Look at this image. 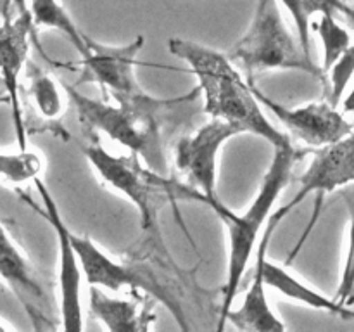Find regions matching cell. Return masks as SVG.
<instances>
[{"mask_svg":"<svg viewBox=\"0 0 354 332\" xmlns=\"http://www.w3.org/2000/svg\"><path fill=\"white\" fill-rule=\"evenodd\" d=\"M62 89L86 133H104L128 152H135L147 168L161 175L169 172V147L176 137L192 127L194 118L203 111L199 86L183 95L166 99L156 109H137L92 99L83 95L78 86L66 83H62Z\"/></svg>","mask_w":354,"mask_h":332,"instance_id":"6da1fadb","label":"cell"},{"mask_svg":"<svg viewBox=\"0 0 354 332\" xmlns=\"http://www.w3.org/2000/svg\"><path fill=\"white\" fill-rule=\"evenodd\" d=\"M88 144L83 145V154H85L90 168L107 189L121 194L138 211L142 228L140 246L144 248L135 251L133 258L144 259L145 256L154 255L156 259L169 273L180 277L182 270L173 261L165 244L161 225H159V211L168 203L175 211L176 221L196 249V242H194L190 232L187 230L182 214L176 210L178 199L175 196V178H169V176L147 168L135 152L127 151V154H114V152L107 151L99 142V135H88Z\"/></svg>","mask_w":354,"mask_h":332,"instance_id":"7a4b0ae2","label":"cell"},{"mask_svg":"<svg viewBox=\"0 0 354 332\" xmlns=\"http://www.w3.org/2000/svg\"><path fill=\"white\" fill-rule=\"evenodd\" d=\"M168 48L197 78L203 111L207 116L227 121L241 133L265 138L272 147L292 142L265 116L249 80H244L227 54L183 38H169Z\"/></svg>","mask_w":354,"mask_h":332,"instance_id":"3957f363","label":"cell"},{"mask_svg":"<svg viewBox=\"0 0 354 332\" xmlns=\"http://www.w3.org/2000/svg\"><path fill=\"white\" fill-rule=\"evenodd\" d=\"M273 149L275 152H273L272 163L263 176L254 199L251 201L244 213L232 211L230 208L221 203L220 197H213V199L203 197L197 201V203L206 204L223 221L225 228H227V279H225V286L221 287V303L218 306V318H220L218 329L220 331L225 329V317L237 297L244 273L251 261L252 252L258 246L259 234L265 228L275 203L290 183L294 166L304 156V151L294 147L292 142Z\"/></svg>","mask_w":354,"mask_h":332,"instance_id":"277c9868","label":"cell"},{"mask_svg":"<svg viewBox=\"0 0 354 332\" xmlns=\"http://www.w3.org/2000/svg\"><path fill=\"white\" fill-rule=\"evenodd\" d=\"M228 59L241 66L248 80L273 69H294L306 73L327 86L322 66L303 50L299 40L283 21L279 0H258L245 33L227 52Z\"/></svg>","mask_w":354,"mask_h":332,"instance_id":"5b68a950","label":"cell"},{"mask_svg":"<svg viewBox=\"0 0 354 332\" xmlns=\"http://www.w3.org/2000/svg\"><path fill=\"white\" fill-rule=\"evenodd\" d=\"M71 242L78 255L82 273L88 286L102 287V289L118 293L121 289L142 290L162 303L166 310L175 317L180 329L189 331L190 324L183 311L182 303L175 296L171 289L156 275L151 266L144 265V261H137L135 258L128 261L111 258L102 251L95 242L86 235H78L71 232Z\"/></svg>","mask_w":354,"mask_h":332,"instance_id":"8992f818","label":"cell"},{"mask_svg":"<svg viewBox=\"0 0 354 332\" xmlns=\"http://www.w3.org/2000/svg\"><path fill=\"white\" fill-rule=\"evenodd\" d=\"M145 40L138 35L127 45H104L92 40L86 35L88 52L80 57L71 68H82V76L76 85L93 82L100 86L104 97H109L114 104L137 107V109H154L162 102V97H154L145 92L137 80V55L144 47Z\"/></svg>","mask_w":354,"mask_h":332,"instance_id":"52a82bcc","label":"cell"},{"mask_svg":"<svg viewBox=\"0 0 354 332\" xmlns=\"http://www.w3.org/2000/svg\"><path fill=\"white\" fill-rule=\"evenodd\" d=\"M241 131L227 121L211 118L209 123L194 133L180 135L173 144L175 194L178 201H199L218 197V159L223 145Z\"/></svg>","mask_w":354,"mask_h":332,"instance_id":"ba28073f","label":"cell"},{"mask_svg":"<svg viewBox=\"0 0 354 332\" xmlns=\"http://www.w3.org/2000/svg\"><path fill=\"white\" fill-rule=\"evenodd\" d=\"M351 185H354V128L346 137L339 138L337 142H332L328 145H324V147H320L315 152L311 163L304 169L303 175H301L297 192L294 194V197L286 206L279 208L275 213L270 214L268 221H266V225L277 232L280 223L297 206H301V203H304L308 196H313V194L317 196V199H315V213L311 216L310 225H308L303 237L297 241L296 248L292 249V252L287 258V266L296 258L297 252L301 251L303 244L306 242V239L310 237L311 228L315 227L322 213L325 196L334 192V190L346 189V187Z\"/></svg>","mask_w":354,"mask_h":332,"instance_id":"9c48e42d","label":"cell"},{"mask_svg":"<svg viewBox=\"0 0 354 332\" xmlns=\"http://www.w3.org/2000/svg\"><path fill=\"white\" fill-rule=\"evenodd\" d=\"M0 282L14 294L35 331L57 327L59 308L44 273L14 237L9 223L0 220Z\"/></svg>","mask_w":354,"mask_h":332,"instance_id":"30bf717a","label":"cell"},{"mask_svg":"<svg viewBox=\"0 0 354 332\" xmlns=\"http://www.w3.org/2000/svg\"><path fill=\"white\" fill-rule=\"evenodd\" d=\"M35 187L40 196L41 206L30 196H23L28 206L48 221L57 239V290H59V320L61 327L68 332H80L83 329V310H82V265L78 255L71 242V230L66 225L57 203L50 194L48 187L41 182V178L33 180Z\"/></svg>","mask_w":354,"mask_h":332,"instance_id":"8fae6325","label":"cell"},{"mask_svg":"<svg viewBox=\"0 0 354 332\" xmlns=\"http://www.w3.org/2000/svg\"><path fill=\"white\" fill-rule=\"evenodd\" d=\"M30 10L0 17V104L10 107L14 131L19 149L28 147L24 111L21 102V75L28 62L31 40H37Z\"/></svg>","mask_w":354,"mask_h":332,"instance_id":"7c38bea8","label":"cell"},{"mask_svg":"<svg viewBox=\"0 0 354 332\" xmlns=\"http://www.w3.org/2000/svg\"><path fill=\"white\" fill-rule=\"evenodd\" d=\"M256 99L261 106L272 111L273 116L286 127L289 137L297 138L310 147L320 149L324 145L337 142L353 130L354 124L327 99L308 102L303 106L287 107L266 95L261 89L249 80Z\"/></svg>","mask_w":354,"mask_h":332,"instance_id":"4fadbf2b","label":"cell"},{"mask_svg":"<svg viewBox=\"0 0 354 332\" xmlns=\"http://www.w3.org/2000/svg\"><path fill=\"white\" fill-rule=\"evenodd\" d=\"M28 86H21V102H30L28 114H24L26 135L38 131H50L62 140H68V131L61 127V118L66 111V99L61 86L45 69L28 59L26 66Z\"/></svg>","mask_w":354,"mask_h":332,"instance_id":"5bb4252c","label":"cell"},{"mask_svg":"<svg viewBox=\"0 0 354 332\" xmlns=\"http://www.w3.org/2000/svg\"><path fill=\"white\" fill-rule=\"evenodd\" d=\"M88 310L111 332H147L156 322V299L142 290L116 297L102 287L90 286Z\"/></svg>","mask_w":354,"mask_h":332,"instance_id":"9a60e30c","label":"cell"},{"mask_svg":"<svg viewBox=\"0 0 354 332\" xmlns=\"http://www.w3.org/2000/svg\"><path fill=\"white\" fill-rule=\"evenodd\" d=\"M275 230L265 225L263 234L258 241V252H256L254 270L249 280L245 297L237 310L230 308L225 317V324L230 322L235 329L245 332H283L287 325L277 317L275 311L272 310L266 296V284L263 279L261 270V255L265 249H268L270 241H272Z\"/></svg>","mask_w":354,"mask_h":332,"instance_id":"2e32d148","label":"cell"},{"mask_svg":"<svg viewBox=\"0 0 354 332\" xmlns=\"http://www.w3.org/2000/svg\"><path fill=\"white\" fill-rule=\"evenodd\" d=\"M266 255H268V249H265L261 255V270L266 287H272L279 294L286 296L287 299L303 303L308 308L327 311V313L335 315V317L342 318V320H354L353 308L342 306L334 297H327L320 290L315 289V287L308 286L306 282L294 277L286 266L266 259Z\"/></svg>","mask_w":354,"mask_h":332,"instance_id":"e0dca14e","label":"cell"},{"mask_svg":"<svg viewBox=\"0 0 354 332\" xmlns=\"http://www.w3.org/2000/svg\"><path fill=\"white\" fill-rule=\"evenodd\" d=\"M292 17L297 30V40L306 54L311 55V17L315 14L342 16L354 28V7L346 0H279Z\"/></svg>","mask_w":354,"mask_h":332,"instance_id":"ac0fdd59","label":"cell"},{"mask_svg":"<svg viewBox=\"0 0 354 332\" xmlns=\"http://www.w3.org/2000/svg\"><path fill=\"white\" fill-rule=\"evenodd\" d=\"M28 10L33 19L35 30L38 28H48V30H55L59 33L64 35L80 57L86 55L88 52V45H86V35L76 26L73 17L66 10L59 0H28Z\"/></svg>","mask_w":354,"mask_h":332,"instance_id":"d6986e66","label":"cell"},{"mask_svg":"<svg viewBox=\"0 0 354 332\" xmlns=\"http://www.w3.org/2000/svg\"><path fill=\"white\" fill-rule=\"evenodd\" d=\"M45 161L40 152L19 149L17 152L0 151V180L10 185H21L35 180L44 172Z\"/></svg>","mask_w":354,"mask_h":332,"instance_id":"ffe728a7","label":"cell"},{"mask_svg":"<svg viewBox=\"0 0 354 332\" xmlns=\"http://www.w3.org/2000/svg\"><path fill=\"white\" fill-rule=\"evenodd\" d=\"M320 21L317 23V31L320 35L322 45H324V64H322V69L327 75L328 69L334 66V62L351 45V35L339 23L337 16H334V14H320Z\"/></svg>","mask_w":354,"mask_h":332,"instance_id":"44dd1931","label":"cell"},{"mask_svg":"<svg viewBox=\"0 0 354 332\" xmlns=\"http://www.w3.org/2000/svg\"><path fill=\"white\" fill-rule=\"evenodd\" d=\"M344 199L349 208V227H348V246H346L344 265H342L341 279L334 299L342 306L351 308L354 304V185L344 190Z\"/></svg>","mask_w":354,"mask_h":332,"instance_id":"7402d4cb","label":"cell"},{"mask_svg":"<svg viewBox=\"0 0 354 332\" xmlns=\"http://www.w3.org/2000/svg\"><path fill=\"white\" fill-rule=\"evenodd\" d=\"M354 75V44L349 45L344 54L334 62L327 73V86H325V99L337 107L348 89L349 80Z\"/></svg>","mask_w":354,"mask_h":332,"instance_id":"603a6c76","label":"cell"},{"mask_svg":"<svg viewBox=\"0 0 354 332\" xmlns=\"http://www.w3.org/2000/svg\"><path fill=\"white\" fill-rule=\"evenodd\" d=\"M342 107H344V113H351L354 116V89L351 90V92H349V95L346 97Z\"/></svg>","mask_w":354,"mask_h":332,"instance_id":"cb8c5ba5","label":"cell"},{"mask_svg":"<svg viewBox=\"0 0 354 332\" xmlns=\"http://www.w3.org/2000/svg\"><path fill=\"white\" fill-rule=\"evenodd\" d=\"M14 12H28V0H10Z\"/></svg>","mask_w":354,"mask_h":332,"instance_id":"d4e9b609","label":"cell"},{"mask_svg":"<svg viewBox=\"0 0 354 332\" xmlns=\"http://www.w3.org/2000/svg\"><path fill=\"white\" fill-rule=\"evenodd\" d=\"M9 14V0H0V17Z\"/></svg>","mask_w":354,"mask_h":332,"instance_id":"484cf974","label":"cell"},{"mask_svg":"<svg viewBox=\"0 0 354 332\" xmlns=\"http://www.w3.org/2000/svg\"><path fill=\"white\" fill-rule=\"evenodd\" d=\"M10 329H12V327H10V325H7V324H6V322H2V320H0V332H6V331H10Z\"/></svg>","mask_w":354,"mask_h":332,"instance_id":"4316f807","label":"cell"}]
</instances>
